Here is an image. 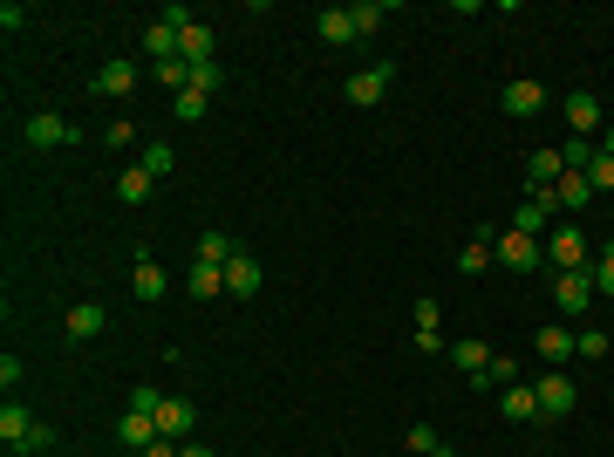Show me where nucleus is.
<instances>
[{
  "instance_id": "obj_1",
  "label": "nucleus",
  "mask_w": 614,
  "mask_h": 457,
  "mask_svg": "<svg viewBox=\"0 0 614 457\" xmlns=\"http://www.w3.org/2000/svg\"><path fill=\"white\" fill-rule=\"evenodd\" d=\"M539 246H546L553 273H580V267H587V232H580V226H567V219H560V226L546 232Z\"/></svg>"
},
{
  "instance_id": "obj_2",
  "label": "nucleus",
  "mask_w": 614,
  "mask_h": 457,
  "mask_svg": "<svg viewBox=\"0 0 614 457\" xmlns=\"http://www.w3.org/2000/svg\"><path fill=\"white\" fill-rule=\"evenodd\" d=\"M553 226H560V205H553V191H526V198H519V212H512V232L546 239Z\"/></svg>"
},
{
  "instance_id": "obj_3",
  "label": "nucleus",
  "mask_w": 614,
  "mask_h": 457,
  "mask_svg": "<svg viewBox=\"0 0 614 457\" xmlns=\"http://www.w3.org/2000/svg\"><path fill=\"white\" fill-rule=\"evenodd\" d=\"M492 260H499L505 273H533L539 260H546V246H539V239H526V232H512V226H505L499 239H492Z\"/></svg>"
},
{
  "instance_id": "obj_4",
  "label": "nucleus",
  "mask_w": 614,
  "mask_h": 457,
  "mask_svg": "<svg viewBox=\"0 0 614 457\" xmlns=\"http://www.w3.org/2000/svg\"><path fill=\"white\" fill-rule=\"evenodd\" d=\"M533 396H539V417H546V423L574 417V403H580V389H574L567 376H560V369H546V376L533 382Z\"/></svg>"
},
{
  "instance_id": "obj_5",
  "label": "nucleus",
  "mask_w": 614,
  "mask_h": 457,
  "mask_svg": "<svg viewBox=\"0 0 614 457\" xmlns=\"http://www.w3.org/2000/svg\"><path fill=\"white\" fill-rule=\"evenodd\" d=\"M389 76H396L389 62H369V69H355V76L342 82V96L355 103V110H376V103L389 96Z\"/></svg>"
},
{
  "instance_id": "obj_6",
  "label": "nucleus",
  "mask_w": 614,
  "mask_h": 457,
  "mask_svg": "<svg viewBox=\"0 0 614 457\" xmlns=\"http://www.w3.org/2000/svg\"><path fill=\"white\" fill-rule=\"evenodd\" d=\"M76 137H82V130L62 110H35V116H28V144H35V151H62V144H76Z\"/></svg>"
},
{
  "instance_id": "obj_7",
  "label": "nucleus",
  "mask_w": 614,
  "mask_h": 457,
  "mask_svg": "<svg viewBox=\"0 0 614 457\" xmlns=\"http://www.w3.org/2000/svg\"><path fill=\"white\" fill-rule=\"evenodd\" d=\"M553 301H560L567 321L587 314V307H594V273H587V267H580V273H553Z\"/></svg>"
},
{
  "instance_id": "obj_8",
  "label": "nucleus",
  "mask_w": 614,
  "mask_h": 457,
  "mask_svg": "<svg viewBox=\"0 0 614 457\" xmlns=\"http://www.w3.org/2000/svg\"><path fill=\"white\" fill-rule=\"evenodd\" d=\"M198 430V410L185 403V396H164V410H157V437H171V444H192Z\"/></svg>"
},
{
  "instance_id": "obj_9",
  "label": "nucleus",
  "mask_w": 614,
  "mask_h": 457,
  "mask_svg": "<svg viewBox=\"0 0 614 457\" xmlns=\"http://www.w3.org/2000/svg\"><path fill=\"white\" fill-rule=\"evenodd\" d=\"M260 280H267V267H260L253 253H232V260H226V294H232V301H253Z\"/></svg>"
},
{
  "instance_id": "obj_10",
  "label": "nucleus",
  "mask_w": 614,
  "mask_h": 457,
  "mask_svg": "<svg viewBox=\"0 0 614 457\" xmlns=\"http://www.w3.org/2000/svg\"><path fill=\"white\" fill-rule=\"evenodd\" d=\"M539 362H546V369H567V355H580V342H574V328H567V321H553V328H539Z\"/></svg>"
},
{
  "instance_id": "obj_11",
  "label": "nucleus",
  "mask_w": 614,
  "mask_h": 457,
  "mask_svg": "<svg viewBox=\"0 0 614 457\" xmlns=\"http://www.w3.org/2000/svg\"><path fill=\"white\" fill-rule=\"evenodd\" d=\"M130 294H137V301H164V294H171V273L157 267L151 253H137V273H130Z\"/></svg>"
},
{
  "instance_id": "obj_12",
  "label": "nucleus",
  "mask_w": 614,
  "mask_h": 457,
  "mask_svg": "<svg viewBox=\"0 0 614 457\" xmlns=\"http://www.w3.org/2000/svg\"><path fill=\"white\" fill-rule=\"evenodd\" d=\"M212 48H219V35H212L205 21H185V41H178V62H192V69H205V62H219Z\"/></svg>"
},
{
  "instance_id": "obj_13",
  "label": "nucleus",
  "mask_w": 614,
  "mask_h": 457,
  "mask_svg": "<svg viewBox=\"0 0 614 457\" xmlns=\"http://www.w3.org/2000/svg\"><path fill=\"white\" fill-rule=\"evenodd\" d=\"M539 110H546V82H533V76L505 82V116H539Z\"/></svg>"
},
{
  "instance_id": "obj_14",
  "label": "nucleus",
  "mask_w": 614,
  "mask_h": 457,
  "mask_svg": "<svg viewBox=\"0 0 614 457\" xmlns=\"http://www.w3.org/2000/svg\"><path fill=\"white\" fill-rule=\"evenodd\" d=\"M0 437H7V451H28V437H35V417H28V403H0Z\"/></svg>"
},
{
  "instance_id": "obj_15",
  "label": "nucleus",
  "mask_w": 614,
  "mask_h": 457,
  "mask_svg": "<svg viewBox=\"0 0 614 457\" xmlns=\"http://www.w3.org/2000/svg\"><path fill=\"white\" fill-rule=\"evenodd\" d=\"M567 130H574V137L601 130V96H594V89H574V96H567Z\"/></svg>"
},
{
  "instance_id": "obj_16",
  "label": "nucleus",
  "mask_w": 614,
  "mask_h": 457,
  "mask_svg": "<svg viewBox=\"0 0 614 457\" xmlns=\"http://www.w3.org/2000/svg\"><path fill=\"white\" fill-rule=\"evenodd\" d=\"M553 191V205L560 212H580V205H594V185H587V171H560V185H546Z\"/></svg>"
},
{
  "instance_id": "obj_17",
  "label": "nucleus",
  "mask_w": 614,
  "mask_h": 457,
  "mask_svg": "<svg viewBox=\"0 0 614 457\" xmlns=\"http://www.w3.org/2000/svg\"><path fill=\"white\" fill-rule=\"evenodd\" d=\"M103 328H110V314H103L96 301H76V307H69V342H96Z\"/></svg>"
},
{
  "instance_id": "obj_18",
  "label": "nucleus",
  "mask_w": 614,
  "mask_h": 457,
  "mask_svg": "<svg viewBox=\"0 0 614 457\" xmlns=\"http://www.w3.org/2000/svg\"><path fill=\"white\" fill-rule=\"evenodd\" d=\"M116 437H123V451H151V444H157V417H144V410H123Z\"/></svg>"
},
{
  "instance_id": "obj_19",
  "label": "nucleus",
  "mask_w": 614,
  "mask_h": 457,
  "mask_svg": "<svg viewBox=\"0 0 614 457\" xmlns=\"http://www.w3.org/2000/svg\"><path fill=\"white\" fill-rule=\"evenodd\" d=\"M314 28H321V41H328V48H348V41L362 35V28H355V14H348V7H328V14H321V21H314Z\"/></svg>"
},
{
  "instance_id": "obj_20",
  "label": "nucleus",
  "mask_w": 614,
  "mask_h": 457,
  "mask_svg": "<svg viewBox=\"0 0 614 457\" xmlns=\"http://www.w3.org/2000/svg\"><path fill=\"white\" fill-rule=\"evenodd\" d=\"M492 239H499L492 226H478V232H471V246L458 253V273H485V267H492Z\"/></svg>"
},
{
  "instance_id": "obj_21",
  "label": "nucleus",
  "mask_w": 614,
  "mask_h": 457,
  "mask_svg": "<svg viewBox=\"0 0 614 457\" xmlns=\"http://www.w3.org/2000/svg\"><path fill=\"white\" fill-rule=\"evenodd\" d=\"M130 89H137V69H130V62H103V69H96V96H130Z\"/></svg>"
},
{
  "instance_id": "obj_22",
  "label": "nucleus",
  "mask_w": 614,
  "mask_h": 457,
  "mask_svg": "<svg viewBox=\"0 0 614 457\" xmlns=\"http://www.w3.org/2000/svg\"><path fill=\"white\" fill-rule=\"evenodd\" d=\"M560 171H567V157H560V151H533V157H526V178H533V191L560 185Z\"/></svg>"
},
{
  "instance_id": "obj_23",
  "label": "nucleus",
  "mask_w": 614,
  "mask_h": 457,
  "mask_svg": "<svg viewBox=\"0 0 614 457\" xmlns=\"http://www.w3.org/2000/svg\"><path fill=\"white\" fill-rule=\"evenodd\" d=\"M512 382H519V362H512V355H492V362L471 376V389H512Z\"/></svg>"
},
{
  "instance_id": "obj_24",
  "label": "nucleus",
  "mask_w": 614,
  "mask_h": 457,
  "mask_svg": "<svg viewBox=\"0 0 614 457\" xmlns=\"http://www.w3.org/2000/svg\"><path fill=\"white\" fill-rule=\"evenodd\" d=\"M151 191H157V178H151V171H144V164H130V171L116 178V198H123V205H144Z\"/></svg>"
},
{
  "instance_id": "obj_25",
  "label": "nucleus",
  "mask_w": 614,
  "mask_h": 457,
  "mask_svg": "<svg viewBox=\"0 0 614 457\" xmlns=\"http://www.w3.org/2000/svg\"><path fill=\"white\" fill-rule=\"evenodd\" d=\"M499 396H505L499 410H505V417H512V423H533V417H539V396H533V389H526V382H512V389H499Z\"/></svg>"
},
{
  "instance_id": "obj_26",
  "label": "nucleus",
  "mask_w": 614,
  "mask_h": 457,
  "mask_svg": "<svg viewBox=\"0 0 614 457\" xmlns=\"http://www.w3.org/2000/svg\"><path fill=\"white\" fill-rule=\"evenodd\" d=\"M185 287H192L198 301H212V294H226V267H205V260H192V273H185Z\"/></svg>"
},
{
  "instance_id": "obj_27",
  "label": "nucleus",
  "mask_w": 614,
  "mask_h": 457,
  "mask_svg": "<svg viewBox=\"0 0 614 457\" xmlns=\"http://www.w3.org/2000/svg\"><path fill=\"white\" fill-rule=\"evenodd\" d=\"M232 253H239V246H232L226 232H198V260H205V267H226Z\"/></svg>"
},
{
  "instance_id": "obj_28",
  "label": "nucleus",
  "mask_w": 614,
  "mask_h": 457,
  "mask_svg": "<svg viewBox=\"0 0 614 457\" xmlns=\"http://www.w3.org/2000/svg\"><path fill=\"white\" fill-rule=\"evenodd\" d=\"M451 362H458L464 376H478V369L492 362V342H458V348H451Z\"/></svg>"
},
{
  "instance_id": "obj_29",
  "label": "nucleus",
  "mask_w": 614,
  "mask_h": 457,
  "mask_svg": "<svg viewBox=\"0 0 614 457\" xmlns=\"http://www.w3.org/2000/svg\"><path fill=\"white\" fill-rule=\"evenodd\" d=\"M137 164H144L151 178H171V171H178V151H171V144H144V157H137Z\"/></svg>"
},
{
  "instance_id": "obj_30",
  "label": "nucleus",
  "mask_w": 614,
  "mask_h": 457,
  "mask_svg": "<svg viewBox=\"0 0 614 457\" xmlns=\"http://www.w3.org/2000/svg\"><path fill=\"white\" fill-rule=\"evenodd\" d=\"M171 103H178V123H198V116L212 110V96H198V89H178Z\"/></svg>"
},
{
  "instance_id": "obj_31",
  "label": "nucleus",
  "mask_w": 614,
  "mask_h": 457,
  "mask_svg": "<svg viewBox=\"0 0 614 457\" xmlns=\"http://www.w3.org/2000/svg\"><path fill=\"white\" fill-rule=\"evenodd\" d=\"M348 14H355V28H362V35H376V28L389 21V7H383V0H362V7H348Z\"/></svg>"
},
{
  "instance_id": "obj_32",
  "label": "nucleus",
  "mask_w": 614,
  "mask_h": 457,
  "mask_svg": "<svg viewBox=\"0 0 614 457\" xmlns=\"http://www.w3.org/2000/svg\"><path fill=\"white\" fill-rule=\"evenodd\" d=\"M587 185H594V198H601V191H614V157H608V151H594V164H587Z\"/></svg>"
},
{
  "instance_id": "obj_33",
  "label": "nucleus",
  "mask_w": 614,
  "mask_h": 457,
  "mask_svg": "<svg viewBox=\"0 0 614 457\" xmlns=\"http://www.w3.org/2000/svg\"><path fill=\"white\" fill-rule=\"evenodd\" d=\"M103 144H110V151H130V144H137V123H130V116L103 123Z\"/></svg>"
},
{
  "instance_id": "obj_34",
  "label": "nucleus",
  "mask_w": 614,
  "mask_h": 457,
  "mask_svg": "<svg viewBox=\"0 0 614 457\" xmlns=\"http://www.w3.org/2000/svg\"><path fill=\"white\" fill-rule=\"evenodd\" d=\"M130 410H144V417H157V410H164V396H157L151 382H137V389H130Z\"/></svg>"
},
{
  "instance_id": "obj_35",
  "label": "nucleus",
  "mask_w": 614,
  "mask_h": 457,
  "mask_svg": "<svg viewBox=\"0 0 614 457\" xmlns=\"http://www.w3.org/2000/svg\"><path fill=\"white\" fill-rule=\"evenodd\" d=\"M219 82H226V69H219V62H205V69H192V89H198V96H212Z\"/></svg>"
},
{
  "instance_id": "obj_36",
  "label": "nucleus",
  "mask_w": 614,
  "mask_h": 457,
  "mask_svg": "<svg viewBox=\"0 0 614 457\" xmlns=\"http://www.w3.org/2000/svg\"><path fill=\"white\" fill-rule=\"evenodd\" d=\"M437 451V430L430 423H410V457H430Z\"/></svg>"
},
{
  "instance_id": "obj_37",
  "label": "nucleus",
  "mask_w": 614,
  "mask_h": 457,
  "mask_svg": "<svg viewBox=\"0 0 614 457\" xmlns=\"http://www.w3.org/2000/svg\"><path fill=\"white\" fill-rule=\"evenodd\" d=\"M587 273H594V294H614V253H601Z\"/></svg>"
},
{
  "instance_id": "obj_38",
  "label": "nucleus",
  "mask_w": 614,
  "mask_h": 457,
  "mask_svg": "<svg viewBox=\"0 0 614 457\" xmlns=\"http://www.w3.org/2000/svg\"><path fill=\"white\" fill-rule=\"evenodd\" d=\"M574 342H580V355H608V335H601V328H580Z\"/></svg>"
},
{
  "instance_id": "obj_39",
  "label": "nucleus",
  "mask_w": 614,
  "mask_h": 457,
  "mask_svg": "<svg viewBox=\"0 0 614 457\" xmlns=\"http://www.w3.org/2000/svg\"><path fill=\"white\" fill-rule=\"evenodd\" d=\"M437 321H444V307H437L430 294H423V301H417V328H437Z\"/></svg>"
},
{
  "instance_id": "obj_40",
  "label": "nucleus",
  "mask_w": 614,
  "mask_h": 457,
  "mask_svg": "<svg viewBox=\"0 0 614 457\" xmlns=\"http://www.w3.org/2000/svg\"><path fill=\"white\" fill-rule=\"evenodd\" d=\"M417 348H423V355H437V348H451V342H444V328H417Z\"/></svg>"
},
{
  "instance_id": "obj_41",
  "label": "nucleus",
  "mask_w": 614,
  "mask_h": 457,
  "mask_svg": "<svg viewBox=\"0 0 614 457\" xmlns=\"http://www.w3.org/2000/svg\"><path fill=\"white\" fill-rule=\"evenodd\" d=\"M178 451H185V444H171V437H157V444H151V451H144V457H178Z\"/></svg>"
},
{
  "instance_id": "obj_42",
  "label": "nucleus",
  "mask_w": 614,
  "mask_h": 457,
  "mask_svg": "<svg viewBox=\"0 0 614 457\" xmlns=\"http://www.w3.org/2000/svg\"><path fill=\"white\" fill-rule=\"evenodd\" d=\"M178 457H219V451H205V444H185V451H178Z\"/></svg>"
}]
</instances>
